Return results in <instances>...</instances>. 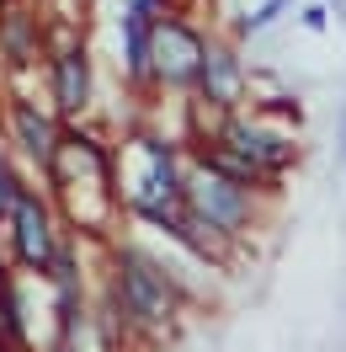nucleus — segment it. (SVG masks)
Wrapping results in <instances>:
<instances>
[{"instance_id":"obj_1","label":"nucleus","mask_w":346,"mask_h":352,"mask_svg":"<svg viewBox=\"0 0 346 352\" xmlns=\"http://www.w3.org/2000/svg\"><path fill=\"white\" fill-rule=\"evenodd\" d=\"M123 288H128V305L133 315H144V320H165V309H171V294H165V278L154 272L144 256H123Z\"/></svg>"},{"instance_id":"obj_2","label":"nucleus","mask_w":346,"mask_h":352,"mask_svg":"<svg viewBox=\"0 0 346 352\" xmlns=\"http://www.w3.org/2000/svg\"><path fill=\"white\" fill-rule=\"evenodd\" d=\"M16 224H22V256L32 267H43L48 256H54V245H48V219H43V208L32 198H16Z\"/></svg>"},{"instance_id":"obj_3","label":"nucleus","mask_w":346,"mask_h":352,"mask_svg":"<svg viewBox=\"0 0 346 352\" xmlns=\"http://www.w3.org/2000/svg\"><path fill=\"white\" fill-rule=\"evenodd\" d=\"M203 75H208V91H214V102H235V59L229 54H203Z\"/></svg>"},{"instance_id":"obj_4","label":"nucleus","mask_w":346,"mask_h":352,"mask_svg":"<svg viewBox=\"0 0 346 352\" xmlns=\"http://www.w3.org/2000/svg\"><path fill=\"white\" fill-rule=\"evenodd\" d=\"M59 102H65V107H80V102H86V59H80V54L59 59Z\"/></svg>"},{"instance_id":"obj_5","label":"nucleus","mask_w":346,"mask_h":352,"mask_svg":"<svg viewBox=\"0 0 346 352\" xmlns=\"http://www.w3.org/2000/svg\"><path fill=\"white\" fill-rule=\"evenodd\" d=\"M203 214H218L224 224H235L240 219V192L229 182H208V187H203Z\"/></svg>"},{"instance_id":"obj_6","label":"nucleus","mask_w":346,"mask_h":352,"mask_svg":"<svg viewBox=\"0 0 346 352\" xmlns=\"http://www.w3.org/2000/svg\"><path fill=\"white\" fill-rule=\"evenodd\" d=\"M16 123H22V133H27V150L48 160V155H54V144H48V139H54V133H48V123L38 118V112H27V107L16 112Z\"/></svg>"},{"instance_id":"obj_7","label":"nucleus","mask_w":346,"mask_h":352,"mask_svg":"<svg viewBox=\"0 0 346 352\" xmlns=\"http://www.w3.org/2000/svg\"><path fill=\"white\" fill-rule=\"evenodd\" d=\"M282 6H288V0H266V6H261L256 16H251V27H266V22H272V16L282 11Z\"/></svg>"}]
</instances>
